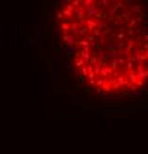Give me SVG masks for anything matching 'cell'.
Returning <instances> with one entry per match:
<instances>
[{"label": "cell", "mask_w": 148, "mask_h": 154, "mask_svg": "<svg viewBox=\"0 0 148 154\" xmlns=\"http://www.w3.org/2000/svg\"><path fill=\"white\" fill-rule=\"evenodd\" d=\"M58 37L92 94L136 95L148 86V17L141 0H61Z\"/></svg>", "instance_id": "obj_1"}]
</instances>
